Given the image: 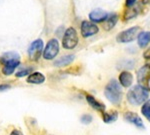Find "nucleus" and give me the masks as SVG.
I'll use <instances>...</instances> for the list:
<instances>
[{
	"mask_svg": "<svg viewBox=\"0 0 150 135\" xmlns=\"http://www.w3.org/2000/svg\"><path fill=\"white\" fill-rule=\"evenodd\" d=\"M133 82V75L129 71H122L119 75V84L122 87H130Z\"/></svg>",
	"mask_w": 150,
	"mask_h": 135,
	"instance_id": "ddd939ff",
	"label": "nucleus"
},
{
	"mask_svg": "<svg viewBox=\"0 0 150 135\" xmlns=\"http://www.w3.org/2000/svg\"><path fill=\"white\" fill-rule=\"evenodd\" d=\"M137 42L139 47L144 48L150 43V31H143L140 32L137 36Z\"/></svg>",
	"mask_w": 150,
	"mask_h": 135,
	"instance_id": "2eb2a0df",
	"label": "nucleus"
},
{
	"mask_svg": "<svg viewBox=\"0 0 150 135\" xmlns=\"http://www.w3.org/2000/svg\"><path fill=\"white\" fill-rule=\"evenodd\" d=\"M140 8L138 6H134L133 5L132 7H129L126 11L124 12V19L125 20H129L131 18H134L135 16L138 15Z\"/></svg>",
	"mask_w": 150,
	"mask_h": 135,
	"instance_id": "6ab92c4d",
	"label": "nucleus"
},
{
	"mask_svg": "<svg viewBox=\"0 0 150 135\" xmlns=\"http://www.w3.org/2000/svg\"><path fill=\"white\" fill-rule=\"evenodd\" d=\"M43 41L42 39H36L30 44L28 48L29 58L32 61H38L43 53Z\"/></svg>",
	"mask_w": 150,
	"mask_h": 135,
	"instance_id": "0eeeda50",
	"label": "nucleus"
},
{
	"mask_svg": "<svg viewBox=\"0 0 150 135\" xmlns=\"http://www.w3.org/2000/svg\"><path fill=\"white\" fill-rule=\"evenodd\" d=\"M0 62L2 63V73L4 75H11L20 64V56L16 52H7L2 55Z\"/></svg>",
	"mask_w": 150,
	"mask_h": 135,
	"instance_id": "f257e3e1",
	"label": "nucleus"
},
{
	"mask_svg": "<svg viewBox=\"0 0 150 135\" xmlns=\"http://www.w3.org/2000/svg\"><path fill=\"white\" fill-rule=\"evenodd\" d=\"M148 90L141 87L140 85H135L128 91L127 100L132 105H140L146 102L148 99Z\"/></svg>",
	"mask_w": 150,
	"mask_h": 135,
	"instance_id": "7ed1b4c3",
	"label": "nucleus"
},
{
	"mask_svg": "<svg viewBox=\"0 0 150 135\" xmlns=\"http://www.w3.org/2000/svg\"><path fill=\"white\" fill-rule=\"evenodd\" d=\"M140 27L139 26H133L130 27L128 29L122 31L116 37V40L119 43H128V42H132L133 40L136 39V37L138 36L140 33Z\"/></svg>",
	"mask_w": 150,
	"mask_h": 135,
	"instance_id": "39448f33",
	"label": "nucleus"
},
{
	"mask_svg": "<svg viewBox=\"0 0 150 135\" xmlns=\"http://www.w3.org/2000/svg\"><path fill=\"white\" fill-rule=\"evenodd\" d=\"M123 117H124V119L126 120L127 122H130V123H132L133 125H135L137 128H140V129L144 128L143 121H142V119L138 116V114H136V113H134L132 111H127L124 113Z\"/></svg>",
	"mask_w": 150,
	"mask_h": 135,
	"instance_id": "9d476101",
	"label": "nucleus"
},
{
	"mask_svg": "<svg viewBox=\"0 0 150 135\" xmlns=\"http://www.w3.org/2000/svg\"><path fill=\"white\" fill-rule=\"evenodd\" d=\"M31 72H32V68H26L24 70H21L16 73V76L17 77H24L26 75H30Z\"/></svg>",
	"mask_w": 150,
	"mask_h": 135,
	"instance_id": "4be33fe9",
	"label": "nucleus"
},
{
	"mask_svg": "<svg viewBox=\"0 0 150 135\" xmlns=\"http://www.w3.org/2000/svg\"><path fill=\"white\" fill-rule=\"evenodd\" d=\"M141 112L144 115V117L150 122V99L144 103L141 107Z\"/></svg>",
	"mask_w": 150,
	"mask_h": 135,
	"instance_id": "aec40b11",
	"label": "nucleus"
},
{
	"mask_svg": "<svg viewBox=\"0 0 150 135\" xmlns=\"http://www.w3.org/2000/svg\"><path fill=\"white\" fill-rule=\"evenodd\" d=\"M137 80L141 87L150 90V65L145 64L137 72Z\"/></svg>",
	"mask_w": 150,
	"mask_h": 135,
	"instance_id": "423d86ee",
	"label": "nucleus"
},
{
	"mask_svg": "<svg viewBox=\"0 0 150 135\" xmlns=\"http://www.w3.org/2000/svg\"><path fill=\"white\" fill-rule=\"evenodd\" d=\"M99 28L95 23L90 22V21L84 20L81 23V35L84 38L90 37V36L95 35L96 33H98Z\"/></svg>",
	"mask_w": 150,
	"mask_h": 135,
	"instance_id": "1a4fd4ad",
	"label": "nucleus"
},
{
	"mask_svg": "<svg viewBox=\"0 0 150 135\" xmlns=\"http://www.w3.org/2000/svg\"><path fill=\"white\" fill-rule=\"evenodd\" d=\"M92 120H93V118H92V116H91L90 114H84V115H82L81 118H80V121L83 124L91 123V122H92Z\"/></svg>",
	"mask_w": 150,
	"mask_h": 135,
	"instance_id": "412c9836",
	"label": "nucleus"
},
{
	"mask_svg": "<svg viewBox=\"0 0 150 135\" xmlns=\"http://www.w3.org/2000/svg\"><path fill=\"white\" fill-rule=\"evenodd\" d=\"M58 52H59V43L57 39L53 38L48 41L46 47L43 50V57L46 60H52L56 57Z\"/></svg>",
	"mask_w": 150,
	"mask_h": 135,
	"instance_id": "6e6552de",
	"label": "nucleus"
},
{
	"mask_svg": "<svg viewBox=\"0 0 150 135\" xmlns=\"http://www.w3.org/2000/svg\"><path fill=\"white\" fill-rule=\"evenodd\" d=\"M26 81L31 84H42L45 81V76L40 72H33L27 77Z\"/></svg>",
	"mask_w": 150,
	"mask_h": 135,
	"instance_id": "dca6fc26",
	"label": "nucleus"
},
{
	"mask_svg": "<svg viewBox=\"0 0 150 135\" xmlns=\"http://www.w3.org/2000/svg\"><path fill=\"white\" fill-rule=\"evenodd\" d=\"M117 20H118V15L116 13L108 14V17L103 22V28L106 31L111 30L115 26V24L117 23Z\"/></svg>",
	"mask_w": 150,
	"mask_h": 135,
	"instance_id": "4468645a",
	"label": "nucleus"
},
{
	"mask_svg": "<svg viewBox=\"0 0 150 135\" xmlns=\"http://www.w3.org/2000/svg\"><path fill=\"white\" fill-rule=\"evenodd\" d=\"M86 98V101L88 102V104L91 106V107L93 108V109L97 110L99 112H104L105 111V105L103 104V103H101L100 101H98L97 99H95V98L93 97L92 95H90V94H87L85 96Z\"/></svg>",
	"mask_w": 150,
	"mask_h": 135,
	"instance_id": "f8f14e48",
	"label": "nucleus"
},
{
	"mask_svg": "<svg viewBox=\"0 0 150 135\" xmlns=\"http://www.w3.org/2000/svg\"><path fill=\"white\" fill-rule=\"evenodd\" d=\"M104 94L111 103L115 105L119 104L122 99V89L119 82H117L114 79L110 80L104 89Z\"/></svg>",
	"mask_w": 150,
	"mask_h": 135,
	"instance_id": "f03ea898",
	"label": "nucleus"
},
{
	"mask_svg": "<svg viewBox=\"0 0 150 135\" xmlns=\"http://www.w3.org/2000/svg\"><path fill=\"white\" fill-rule=\"evenodd\" d=\"M75 58L74 55L72 54H68V55H64V56L60 57L58 58L56 61L54 62V65L56 67H64V66H67L69 65L70 63L73 62V60Z\"/></svg>",
	"mask_w": 150,
	"mask_h": 135,
	"instance_id": "f3484780",
	"label": "nucleus"
},
{
	"mask_svg": "<svg viewBox=\"0 0 150 135\" xmlns=\"http://www.w3.org/2000/svg\"><path fill=\"white\" fill-rule=\"evenodd\" d=\"M135 2H136V0H126L125 5H126L127 8H129V7H132L133 5H134Z\"/></svg>",
	"mask_w": 150,
	"mask_h": 135,
	"instance_id": "5701e85b",
	"label": "nucleus"
},
{
	"mask_svg": "<svg viewBox=\"0 0 150 135\" xmlns=\"http://www.w3.org/2000/svg\"><path fill=\"white\" fill-rule=\"evenodd\" d=\"M143 56H144V58L150 59V48H149V49H147L146 51H145V53L143 54Z\"/></svg>",
	"mask_w": 150,
	"mask_h": 135,
	"instance_id": "a878e982",
	"label": "nucleus"
},
{
	"mask_svg": "<svg viewBox=\"0 0 150 135\" xmlns=\"http://www.w3.org/2000/svg\"><path fill=\"white\" fill-rule=\"evenodd\" d=\"M78 44V35L76 30L73 27H69L65 31L63 39H62V46L65 49H73Z\"/></svg>",
	"mask_w": 150,
	"mask_h": 135,
	"instance_id": "20e7f679",
	"label": "nucleus"
},
{
	"mask_svg": "<svg viewBox=\"0 0 150 135\" xmlns=\"http://www.w3.org/2000/svg\"><path fill=\"white\" fill-rule=\"evenodd\" d=\"M108 17V13L102 9H95L89 13V19L93 23H101L106 20Z\"/></svg>",
	"mask_w": 150,
	"mask_h": 135,
	"instance_id": "9b49d317",
	"label": "nucleus"
},
{
	"mask_svg": "<svg viewBox=\"0 0 150 135\" xmlns=\"http://www.w3.org/2000/svg\"><path fill=\"white\" fill-rule=\"evenodd\" d=\"M9 88H10V85H8V84H0V91L7 90Z\"/></svg>",
	"mask_w": 150,
	"mask_h": 135,
	"instance_id": "b1692460",
	"label": "nucleus"
},
{
	"mask_svg": "<svg viewBox=\"0 0 150 135\" xmlns=\"http://www.w3.org/2000/svg\"><path fill=\"white\" fill-rule=\"evenodd\" d=\"M102 118H103V121L105 123H112L117 120L118 118V113L117 111L113 110V111H109V112H102Z\"/></svg>",
	"mask_w": 150,
	"mask_h": 135,
	"instance_id": "a211bd4d",
	"label": "nucleus"
},
{
	"mask_svg": "<svg viewBox=\"0 0 150 135\" xmlns=\"http://www.w3.org/2000/svg\"><path fill=\"white\" fill-rule=\"evenodd\" d=\"M143 1L145 2V3H147V2H148V1H149V0H143Z\"/></svg>",
	"mask_w": 150,
	"mask_h": 135,
	"instance_id": "bb28decb",
	"label": "nucleus"
},
{
	"mask_svg": "<svg viewBox=\"0 0 150 135\" xmlns=\"http://www.w3.org/2000/svg\"><path fill=\"white\" fill-rule=\"evenodd\" d=\"M10 135H23V133L20 131V130H18V129H13L11 131Z\"/></svg>",
	"mask_w": 150,
	"mask_h": 135,
	"instance_id": "393cba45",
	"label": "nucleus"
}]
</instances>
